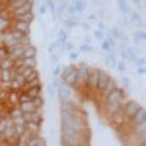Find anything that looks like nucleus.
I'll return each instance as SVG.
<instances>
[{
  "mask_svg": "<svg viewBox=\"0 0 146 146\" xmlns=\"http://www.w3.org/2000/svg\"><path fill=\"white\" fill-rule=\"evenodd\" d=\"M140 107H142V105H140L137 101H126V102L123 104V107H121V114H123V115L129 120Z\"/></svg>",
  "mask_w": 146,
  "mask_h": 146,
  "instance_id": "1",
  "label": "nucleus"
},
{
  "mask_svg": "<svg viewBox=\"0 0 146 146\" xmlns=\"http://www.w3.org/2000/svg\"><path fill=\"white\" fill-rule=\"evenodd\" d=\"M129 121H130L133 126H142V124H146V110H145V107H140L137 111L129 118Z\"/></svg>",
  "mask_w": 146,
  "mask_h": 146,
  "instance_id": "2",
  "label": "nucleus"
},
{
  "mask_svg": "<svg viewBox=\"0 0 146 146\" xmlns=\"http://www.w3.org/2000/svg\"><path fill=\"white\" fill-rule=\"evenodd\" d=\"M98 78H100V69H91L88 73V78H86V83L85 86L86 88H94L96 89V85H98Z\"/></svg>",
  "mask_w": 146,
  "mask_h": 146,
  "instance_id": "3",
  "label": "nucleus"
},
{
  "mask_svg": "<svg viewBox=\"0 0 146 146\" xmlns=\"http://www.w3.org/2000/svg\"><path fill=\"white\" fill-rule=\"evenodd\" d=\"M124 101H115V102H108L105 104V113L108 117H113L117 113L121 111V107H123Z\"/></svg>",
  "mask_w": 146,
  "mask_h": 146,
  "instance_id": "4",
  "label": "nucleus"
},
{
  "mask_svg": "<svg viewBox=\"0 0 146 146\" xmlns=\"http://www.w3.org/2000/svg\"><path fill=\"white\" fill-rule=\"evenodd\" d=\"M56 91H57V96H58V101H60V102H64V101L70 100L72 91H70V88L67 86V85H63V83H62Z\"/></svg>",
  "mask_w": 146,
  "mask_h": 146,
  "instance_id": "5",
  "label": "nucleus"
},
{
  "mask_svg": "<svg viewBox=\"0 0 146 146\" xmlns=\"http://www.w3.org/2000/svg\"><path fill=\"white\" fill-rule=\"evenodd\" d=\"M80 23V16H76V15H73V16H67V19L63 21V28L70 31L73 28H76L78 25Z\"/></svg>",
  "mask_w": 146,
  "mask_h": 146,
  "instance_id": "6",
  "label": "nucleus"
},
{
  "mask_svg": "<svg viewBox=\"0 0 146 146\" xmlns=\"http://www.w3.org/2000/svg\"><path fill=\"white\" fill-rule=\"evenodd\" d=\"M117 88H118V82H117L114 78L110 76V78H108V80H107V83H105V88L102 89V95L105 96V95H108L110 92L115 91Z\"/></svg>",
  "mask_w": 146,
  "mask_h": 146,
  "instance_id": "7",
  "label": "nucleus"
},
{
  "mask_svg": "<svg viewBox=\"0 0 146 146\" xmlns=\"http://www.w3.org/2000/svg\"><path fill=\"white\" fill-rule=\"evenodd\" d=\"M108 78H110V75H108V73H107L105 70L100 69V78H98V85H96V89L102 92V89L105 88V83H107Z\"/></svg>",
  "mask_w": 146,
  "mask_h": 146,
  "instance_id": "8",
  "label": "nucleus"
},
{
  "mask_svg": "<svg viewBox=\"0 0 146 146\" xmlns=\"http://www.w3.org/2000/svg\"><path fill=\"white\" fill-rule=\"evenodd\" d=\"M18 108L21 110V113H32L36 110V107L34 105L32 101H28V102H19L18 104Z\"/></svg>",
  "mask_w": 146,
  "mask_h": 146,
  "instance_id": "9",
  "label": "nucleus"
},
{
  "mask_svg": "<svg viewBox=\"0 0 146 146\" xmlns=\"http://www.w3.org/2000/svg\"><path fill=\"white\" fill-rule=\"evenodd\" d=\"M13 66H15V60H12L9 56H6L0 60V70H9Z\"/></svg>",
  "mask_w": 146,
  "mask_h": 146,
  "instance_id": "10",
  "label": "nucleus"
},
{
  "mask_svg": "<svg viewBox=\"0 0 146 146\" xmlns=\"http://www.w3.org/2000/svg\"><path fill=\"white\" fill-rule=\"evenodd\" d=\"M13 27L25 34H29V29H31V23L29 22H22V21H13Z\"/></svg>",
  "mask_w": 146,
  "mask_h": 146,
  "instance_id": "11",
  "label": "nucleus"
},
{
  "mask_svg": "<svg viewBox=\"0 0 146 146\" xmlns=\"http://www.w3.org/2000/svg\"><path fill=\"white\" fill-rule=\"evenodd\" d=\"M67 36H69V32H67V29H64V28H62L58 32H57V42H58V45H64V42L67 41Z\"/></svg>",
  "mask_w": 146,
  "mask_h": 146,
  "instance_id": "12",
  "label": "nucleus"
},
{
  "mask_svg": "<svg viewBox=\"0 0 146 146\" xmlns=\"http://www.w3.org/2000/svg\"><path fill=\"white\" fill-rule=\"evenodd\" d=\"M73 7H75V12H76V15H82L83 12H85V0H73Z\"/></svg>",
  "mask_w": 146,
  "mask_h": 146,
  "instance_id": "13",
  "label": "nucleus"
},
{
  "mask_svg": "<svg viewBox=\"0 0 146 146\" xmlns=\"http://www.w3.org/2000/svg\"><path fill=\"white\" fill-rule=\"evenodd\" d=\"M118 7H120V12H121V13H123V15H129L130 13V5L127 3V0H118Z\"/></svg>",
  "mask_w": 146,
  "mask_h": 146,
  "instance_id": "14",
  "label": "nucleus"
},
{
  "mask_svg": "<svg viewBox=\"0 0 146 146\" xmlns=\"http://www.w3.org/2000/svg\"><path fill=\"white\" fill-rule=\"evenodd\" d=\"M104 98H105V104H108V102H115V101H123V100H120L117 89H115V91H113V92H110L108 95H105Z\"/></svg>",
  "mask_w": 146,
  "mask_h": 146,
  "instance_id": "15",
  "label": "nucleus"
},
{
  "mask_svg": "<svg viewBox=\"0 0 146 146\" xmlns=\"http://www.w3.org/2000/svg\"><path fill=\"white\" fill-rule=\"evenodd\" d=\"M133 40H135V42H136V44H143V42H145V40H146V34H145V31H143V29L136 31V32H135V35H133Z\"/></svg>",
  "mask_w": 146,
  "mask_h": 146,
  "instance_id": "16",
  "label": "nucleus"
},
{
  "mask_svg": "<svg viewBox=\"0 0 146 146\" xmlns=\"http://www.w3.org/2000/svg\"><path fill=\"white\" fill-rule=\"evenodd\" d=\"M129 15H130V21H131L133 23H135L136 27H137V25H139V27H142V25H143V22H142L143 19H142V16L137 13V12H130Z\"/></svg>",
  "mask_w": 146,
  "mask_h": 146,
  "instance_id": "17",
  "label": "nucleus"
},
{
  "mask_svg": "<svg viewBox=\"0 0 146 146\" xmlns=\"http://www.w3.org/2000/svg\"><path fill=\"white\" fill-rule=\"evenodd\" d=\"M36 48L31 44L28 47H25V50H23V57H36Z\"/></svg>",
  "mask_w": 146,
  "mask_h": 146,
  "instance_id": "18",
  "label": "nucleus"
},
{
  "mask_svg": "<svg viewBox=\"0 0 146 146\" xmlns=\"http://www.w3.org/2000/svg\"><path fill=\"white\" fill-rule=\"evenodd\" d=\"M66 6H67V3H64V2H60V5H56V12H54V15L62 16L64 12H66Z\"/></svg>",
  "mask_w": 146,
  "mask_h": 146,
  "instance_id": "19",
  "label": "nucleus"
},
{
  "mask_svg": "<svg viewBox=\"0 0 146 146\" xmlns=\"http://www.w3.org/2000/svg\"><path fill=\"white\" fill-rule=\"evenodd\" d=\"M124 50H126V53H127V56H129V62H133V63H135V60H136V57H137L136 51L133 50V48H130V47L124 48Z\"/></svg>",
  "mask_w": 146,
  "mask_h": 146,
  "instance_id": "20",
  "label": "nucleus"
},
{
  "mask_svg": "<svg viewBox=\"0 0 146 146\" xmlns=\"http://www.w3.org/2000/svg\"><path fill=\"white\" fill-rule=\"evenodd\" d=\"M115 67H117V70L120 73H126V70H127V62H124V60H118Z\"/></svg>",
  "mask_w": 146,
  "mask_h": 146,
  "instance_id": "21",
  "label": "nucleus"
},
{
  "mask_svg": "<svg viewBox=\"0 0 146 146\" xmlns=\"http://www.w3.org/2000/svg\"><path fill=\"white\" fill-rule=\"evenodd\" d=\"M94 38L96 40V41H102L104 38H105V32L104 31H101V29H98V28H96L95 31H94Z\"/></svg>",
  "mask_w": 146,
  "mask_h": 146,
  "instance_id": "22",
  "label": "nucleus"
},
{
  "mask_svg": "<svg viewBox=\"0 0 146 146\" xmlns=\"http://www.w3.org/2000/svg\"><path fill=\"white\" fill-rule=\"evenodd\" d=\"M79 51L80 53H94V47H92V44H80Z\"/></svg>",
  "mask_w": 146,
  "mask_h": 146,
  "instance_id": "23",
  "label": "nucleus"
},
{
  "mask_svg": "<svg viewBox=\"0 0 146 146\" xmlns=\"http://www.w3.org/2000/svg\"><path fill=\"white\" fill-rule=\"evenodd\" d=\"M32 102L36 108H42L44 107V100H42V95H38L35 96V98H32Z\"/></svg>",
  "mask_w": 146,
  "mask_h": 146,
  "instance_id": "24",
  "label": "nucleus"
},
{
  "mask_svg": "<svg viewBox=\"0 0 146 146\" xmlns=\"http://www.w3.org/2000/svg\"><path fill=\"white\" fill-rule=\"evenodd\" d=\"M120 35H121V31H120L117 27H114V28L110 29V36H113L114 40H118V38H120Z\"/></svg>",
  "mask_w": 146,
  "mask_h": 146,
  "instance_id": "25",
  "label": "nucleus"
},
{
  "mask_svg": "<svg viewBox=\"0 0 146 146\" xmlns=\"http://www.w3.org/2000/svg\"><path fill=\"white\" fill-rule=\"evenodd\" d=\"M117 92H118V96H120V100H123V101H126L127 100V96H129V94L126 92V88H117Z\"/></svg>",
  "mask_w": 146,
  "mask_h": 146,
  "instance_id": "26",
  "label": "nucleus"
},
{
  "mask_svg": "<svg viewBox=\"0 0 146 146\" xmlns=\"http://www.w3.org/2000/svg\"><path fill=\"white\" fill-rule=\"evenodd\" d=\"M135 64H136V67H145V64H146V60H145V57L143 56H137L136 57V60H135Z\"/></svg>",
  "mask_w": 146,
  "mask_h": 146,
  "instance_id": "27",
  "label": "nucleus"
},
{
  "mask_svg": "<svg viewBox=\"0 0 146 146\" xmlns=\"http://www.w3.org/2000/svg\"><path fill=\"white\" fill-rule=\"evenodd\" d=\"M62 67H63L62 64H58V63L56 64V67L53 69V76L54 78H58L60 76V73H62Z\"/></svg>",
  "mask_w": 146,
  "mask_h": 146,
  "instance_id": "28",
  "label": "nucleus"
},
{
  "mask_svg": "<svg viewBox=\"0 0 146 146\" xmlns=\"http://www.w3.org/2000/svg\"><path fill=\"white\" fill-rule=\"evenodd\" d=\"M60 45H58V42L57 41H54V42H51L50 45H48V53H50V54H53L56 50H57V48H58Z\"/></svg>",
  "mask_w": 146,
  "mask_h": 146,
  "instance_id": "29",
  "label": "nucleus"
},
{
  "mask_svg": "<svg viewBox=\"0 0 146 146\" xmlns=\"http://www.w3.org/2000/svg\"><path fill=\"white\" fill-rule=\"evenodd\" d=\"M66 13H67V16H73V15H76V12H75V7H73V5H67V6H66Z\"/></svg>",
  "mask_w": 146,
  "mask_h": 146,
  "instance_id": "30",
  "label": "nucleus"
},
{
  "mask_svg": "<svg viewBox=\"0 0 146 146\" xmlns=\"http://www.w3.org/2000/svg\"><path fill=\"white\" fill-rule=\"evenodd\" d=\"M38 12H40V13L41 15H45V13H48V6L42 2L41 5H40V7H38Z\"/></svg>",
  "mask_w": 146,
  "mask_h": 146,
  "instance_id": "31",
  "label": "nucleus"
},
{
  "mask_svg": "<svg viewBox=\"0 0 146 146\" xmlns=\"http://www.w3.org/2000/svg\"><path fill=\"white\" fill-rule=\"evenodd\" d=\"M121 85H123V88L129 89L130 88V79L127 76H123V78H121Z\"/></svg>",
  "mask_w": 146,
  "mask_h": 146,
  "instance_id": "32",
  "label": "nucleus"
},
{
  "mask_svg": "<svg viewBox=\"0 0 146 146\" xmlns=\"http://www.w3.org/2000/svg\"><path fill=\"white\" fill-rule=\"evenodd\" d=\"M101 48H102L104 51H107V53H108L110 50H111V47H110V44H108V41H107L105 38L101 41Z\"/></svg>",
  "mask_w": 146,
  "mask_h": 146,
  "instance_id": "33",
  "label": "nucleus"
},
{
  "mask_svg": "<svg viewBox=\"0 0 146 146\" xmlns=\"http://www.w3.org/2000/svg\"><path fill=\"white\" fill-rule=\"evenodd\" d=\"M69 58L72 60V62H75V60H78V58H79V53H78V51H75V50L69 51Z\"/></svg>",
  "mask_w": 146,
  "mask_h": 146,
  "instance_id": "34",
  "label": "nucleus"
},
{
  "mask_svg": "<svg viewBox=\"0 0 146 146\" xmlns=\"http://www.w3.org/2000/svg\"><path fill=\"white\" fill-rule=\"evenodd\" d=\"M63 47L66 48L67 51H72V50H75V45H73V42H70V41H66Z\"/></svg>",
  "mask_w": 146,
  "mask_h": 146,
  "instance_id": "35",
  "label": "nucleus"
},
{
  "mask_svg": "<svg viewBox=\"0 0 146 146\" xmlns=\"http://www.w3.org/2000/svg\"><path fill=\"white\" fill-rule=\"evenodd\" d=\"M96 28H98V29H101V31H107L105 23H104V22H101V21H98V23H96Z\"/></svg>",
  "mask_w": 146,
  "mask_h": 146,
  "instance_id": "36",
  "label": "nucleus"
},
{
  "mask_svg": "<svg viewBox=\"0 0 146 146\" xmlns=\"http://www.w3.org/2000/svg\"><path fill=\"white\" fill-rule=\"evenodd\" d=\"M54 89H56V88L53 86V85H51V83H50V85H48V95H50V96H51V98H53V96H54Z\"/></svg>",
  "mask_w": 146,
  "mask_h": 146,
  "instance_id": "37",
  "label": "nucleus"
},
{
  "mask_svg": "<svg viewBox=\"0 0 146 146\" xmlns=\"http://www.w3.org/2000/svg\"><path fill=\"white\" fill-rule=\"evenodd\" d=\"M83 41H85V44H92V41H94V40H92V36L86 35V36H85V40H83Z\"/></svg>",
  "mask_w": 146,
  "mask_h": 146,
  "instance_id": "38",
  "label": "nucleus"
},
{
  "mask_svg": "<svg viewBox=\"0 0 146 146\" xmlns=\"http://www.w3.org/2000/svg\"><path fill=\"white\" fill-rule=\"evenodd\" d=\"M79 25H82V28H83V29H86V31H89V29H91V25H89V23H85V22L82 23V22H80Z\"/></svg>",
  "mask_w": 146,
  "mask_h": 146,
  "instance_id": "39",
  "label": "nucleus"
},
{
  "mask_svg": "<svg viewBox=\"0 0 146 146\" xmlns=\"http://www.w3.org/2000/svg\"><path fill=\"white\" fill-rule=\"evenodd\" d=\"M88 21H89V22H94V21H96V15H95V13H91V15H88Z\"/></svg>",
  "mask_w": 146,
  "mask_h": 146,
  "instance_id": "40",
  "label": "nucleus"
},
{
  "mask_svg": "<svg viewBox=\"0 0 146 146\" xmlns=\"http://www.w3.org/2000/svg\"><path fill=\"white\" fill-rule=\"evenodd\" d=\"M145 73H146L145 67H137V75H145Z\"/></svg>",
  "mask_w": 146,
  "mask_h": 146,
  "instance_id": "41",
  "label": "nucleus"
},
{
  "mask_svg": "<svg viewBox=\"0 0 146 146\" xmlns=\"http://www.w3.org/2000/svg\"><path fill=\"white\" fill-rule=\"evenodd\" d=\"M51 60H53L54 63H58V56H57L56 53H53V54H51Z\"/></svg>",
  "mask_w": 146,
  "mask_h": 146,
  "instance_id": "42",
  "label": "nucleus"
},
{
  "mask_svg": "<svg viewBox=\"0 0 146 146\" xmlns=\"http://www.w3.org/2000/svg\"><path fill=\"white\" fill-rule=\"evenodd\" d=\"M58 2H66V0H58Z\"/></svg>",
  "mask_w": 146,
  "mask_h": 146,
  "instance_id": "43",
  "label": "nucleus"
},
{
  "mask_svg": "<svg viewBox=\"0 0 146 146\" xmlns=\"http://www.w3.org/2000/svg\"><path fill=\"white\" fill-rule=\"evenodd\" d=\"M7 2H15V0H7Z\"/></svg>",
  "mask_w": 146,
  "mask_h": 146,
  "instance_id": "44",
  "label": "nucleus"
},
{
  "mask_svg": "<svg viewBox=\"0 0 146 146\" xmlns=\"http://www.w3.org/2000/svg\"><path fill=\"white\" fill-rule=\"evenodd\" d=\"M139 2H145V0H139Z\"/></svg>",
  "mask_w": 146,
  "mask_h": 146,
  "instance_id": "45",
  "label": "nucleus"
}]
</instances>
